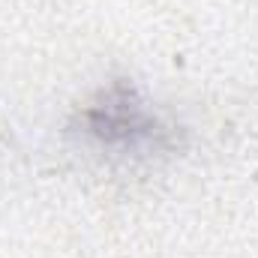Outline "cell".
Here are the masks:
<instances>
[{"label": "cell", "mask_w": 258, "mask_h": 258, "mask_svg": "<svg viewBox=\"0 0 258 258\" xmlns=\"http://www.w3.org/2000/svg\"><path fill=\"white\" fill-rule=\"evenodd\" d=\"M84 123L99 144L108 147L138 150L141 144H150L159 135L156 120L144 111V105L129 87H114L102 93V99L84 111Z\"/></svg>", "instance_id": "1"}]
</instances>
